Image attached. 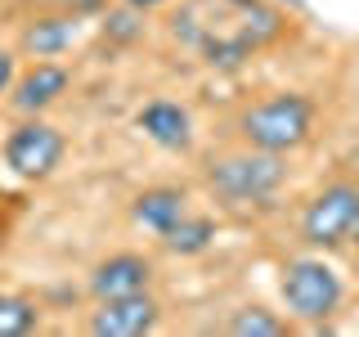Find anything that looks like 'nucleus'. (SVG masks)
Wrapping results in <instances>:
<instances>
[{
    "instance_id": "obj_1",
    "label": "nucleus",
    "mask_w": 359,
    "mask_h": 337,
    "mask_svg": "<svg viewBox=\"0 0 359 337\" xmlns=\"http://www.w3.org/2000/svg\"><path fill=\"white\" fill-rule=\"evenodd\" d=\"M278 32L283 14L265 0H180L171 14V37L211 67H238L269 41H278Z\"/></svg>"
},
{
    "instance_id": "obj_2",
    "label": "nucleus",
    "mask_w": 359,
    "mask_h": 337,
    "mask_svg": "<svg viewBox=\"0 0 359 337\" xmlns=\"http://www.w3.org/2000/svg\"><path fill=\"white\" fill-rule=\"evenodd\" d=\"M238 131L252 149H265V153H292L310 140L314 131V104L306 95H269L261 104H252L238 117Z\"/></svg>"
},
{
    "instance_id": "obj_3",
    "label": "nucleus",
    "mask_w": 359,
    "mask_h": 337,
    "mask_svg": "<svg viewBox=\"0 0 359 337\" xmlns=\"http://www.w3.org/2000/svg\"><path fill=\"white\" fill-rule=\"evenodd\" d=\"M278 292H283V306L292 319L301 324H323L341 310V297H346V284L341 275L319 261V256H301V261H287L283 265V279H278Z\"/></svg>"
},
{
    "instance_id": "obj_4",
    "label": "nucleus",
    "mask_w": 359,
    "mask_h": 337,
    "mask_svg": "<svg viewBox=\"0 0 359 337\" xmlns=\"http://www.w3.org/2000/svg\"><path fill=\"white\" fill-rule=\"evenodd\" d=\"M283 180H287L283 153H265L252 149V144H247V153H229L220 162H211L207 171V185L229 202H265L269 194L283 189Z\"/></svg>"
},
{
    "instance_id": "obj_5",
    "label": "nucleus",
    "mask_w": 359,
    "mask_h": 337,
    "mask_svg": "<svg viewBox=\"0 0 359 337\" xmlns=\"http://www.w3.org/2000/svg\"><path fill=\"white\" fill-rule=\"evenodd\" d=\"M355 220H359V185L337 180V185H328L306 207V216H301V239L310 247H323V252H328V247L351 243Z\"/></svg>"
},
{
    "instance_id": "obj_6",
    "label": "nucleus",
    "mask_w": 359,
    "mask_h": 337,
    "mask_svg": "<svg viewBox=\"0 0 359 337\" xmlns=\"http://www.w3.org/2000/svg\"><path fill=\"white\" fill-rule=\"evenodd\" d=\"M63 149H67L63 131L50 126V121H41V117H32V121H22V126L9 131V140H5V166L18 180H45V176L59 171Z\"/></svg>"
},
{
    "instance_id": "obj_7",
    "label": "nucleus",
    "mask_w": 359,
    "mask_h": 337,
    "mask_svg": "<svg viewBox=\"0 0 359 337\" xmlns=\"http://www.w3.org/2000/svg\"><path fill=\"white\" fill-rule=\"evenodd\" d=\"M157 319H162V306L149 292H135V297L99 301V310L90 315V333L95 337H144L157 329Z\"/></svg>"
},
{
    "instance_id": "obj_8",
    "label": "nucleus",
    "mask_w": 359,
    "mask_h": 337,
    "mask_svg": "<svg viewBox=\"0 0 359 337\" xmlns=\"http://www.w3.org/2000/svg\"><path fill=\"white\" fill-rule=\"evenodd\" d=\"M153 288V261L140 252H117L108 261L95 265L90 275V292L95 301H112V297H135V292H149Z\"/></svg>"
},
{
    "instance_id": "obj_9",
    "label": "nucleus",
    "mask_w": 359,
    "mask_h": 337,
    "mask_svg": "<svg viewBox=\"0 0 359 337\" xmlns=\"http://www.w3.org/2000/svg\"><path fill=\"white\" fill-rule=\"evenodd\" d=\"M135 126L166 153H189V144H194V117L175 99H149V104L135 112Z\"/></svg>"
},
{
    "instance_id": "obj_10",
    "label": "nucleus",
    "mask_w": 359,
    "mask_h": 337,
    "mask_svg": "<svg viewBox=\"0 0 359 337\" xmlns=\"http://www.w3.org/2000/svg\"><path fill=\"white\" fill-rule=\"evenodd\" d=\"M67 86H72V72H67L63 63L41 59L36 67H27V72L14 81V99H9V104L18 112H27V117H36V112H45L50 104H59L67 95Z\"/></svg>"
},
{
    "instance_id": "obj_11",
    "label": "nucleus",
    "mask_w": 359,
    "mask_h": 337,
    "mask_svg": "<svg viewBox=\"0 0 359 337\" xmlns=\"http://www.w3.org/2000/svg\"><path fill=\"white\" fill-rule=\"evenodd\" d=\"M130 216L140 220L149 234L162 239L175 220L189 216V194H184V189H171V185H153V189H144V194L130 202Z\"/></svg>"
},
{
    "instance_id": "obj_12",
    "label": "nucleus",
    "mask_w": 359,
    "mask_h": 337,
    "mask_svg": "<svg viewBox=\"0 0 359 337\" xmlns=\"http://www.w3.org/2000/svg\"><path fill=\"white\" fill-rule=\"evenodd\" d=\"M72 41H76V14L32 18L18 37L22 54H32V59H59L63 50H72Z\"/></svg>"
},
{
    "instance_id": "obj_13",
    "label": "nucleus",
    "mask_w": 359,
    "mask_h": 337,
    "mask_svg": "<svg viewBox=\"0 0 359 337\" xmlns=\"http://www.w3.org/2000/svg\"><path fill=\"white\" fill-rule=\"evenodd\" d=\"M211 243H216V220H211V216H194V211L162 234V247L175 252V256H198V252H207Z\"/></svg>"
},
{
    "instance_id": "obj_14",
    "label": "nucleus",
    "mask_w": 359,
    "mask_h": 337,
    "mask_svg": "<svg viewBox=\"0 0 359 337\" xmlns=\"http://www.w3.org/2000/svg\"><path fill=\"white\" fill-rule=\"evenodd\" d=\"M41 324V310L18 292H0V337H27Z\"/></svg>"
},
{
    "instance_id": "obj_15",
    "label": "nucleus",
    "mask_w": 359,
    "mask_h": 337,
    "mask_svg": "<svg viewBox=\"0 0 359 337\" xmlns=\"http://www.w3.org/2000/svg\"><path fill=\"white\" fill-rule=\"evenodd\" d=\"M229 333L233 337H283L287 324L278 319L274 310H265V306H243V310H233Z\"/></svg>"
},
{
    "instance_id": "obj_16",
    "label": "nucleus",
    "mask_w": 359,
    "mask_h": 337,
    "mask_svg": "<svg viewBox=\"0 0 359 337\" xmlns=\"http://www.w3.org/2000/svg\"><path fill=\"white\" fill-rule=\"evenodd\" d=\"M135 14H144V9H126V14H112L108 18V32L112 37H121V41H130V37H140V22H135Z\"/></svg>"
},
{
    "instance_id": "obj_17",
    "label": "nucleus",
    "mask_w": 359,
    "mask_h": 337,
    "mask_svg": "<svg viewBox=\"0 0 359 337\" xmlns=\"http://www.w3.org/2000/svg\"><path fill=\"white\" fill-rule=\"evenodd\" d=\"M18 81V67H14V54L9 50H0V95H9Z\"/></svg>"
},
{
    "instance_id": "obj_18",
    "label": "nucleus",
    "mask_w": 359,
    "mask_h": 337,
    "mask_svg": "<svg viewBox=\"0 0 359 337\" xmlns=\"http://www.w3.org/2000/svg\"><path fill=\"white\" fill-rule=\"evenodd\" d=\"M41 5H54V9H67V14H81V9H95L99 0H41Z\"/></svg>"
},
{
    "instance_id": "obj_19",
    "label": "nucleus",
    "mask_w": 359,
    "mask_h": 337,
    "mask_svg": "<svg viewBox=\"0 0 359 337\" xmlns=\"http://www.w3.org/2000/svg\"><path fill=\"white\" fill-rule=\"evenodd\" d=\"M126 5H135V9H157V5H166V0H126Z\"/></svg>"
},
{
    "instance_id": "obj_20",
    "label": "nucleus",
    "mask_w": 359,
    "mask_h": 337,
    "mask_svg": "<svg viewBox=\"0 0 359 337\" xmlns=\"http://www.w3.org/2000/svg\"><path fill=\"white\" fill-rule=\"evenodd\" d=\"M351 247L359 252V220H355V230H351Z\"/></svg>"
},
{
    "instance_id": "obj_21",
    "label": "nucleus",
    "mask_w": 359,
    "mask_h": 337,
    "mask_svg": "<svg viewBox=\"0 0 359 337\" xmlns=\"http://www.w3.org/2000/svg\"><path fill=\"white\" fill-rule=\"evenodd\" d=\"M287 5H292V9H301V5H306V0H287Z\"/></svg>"
}]
</instances>
